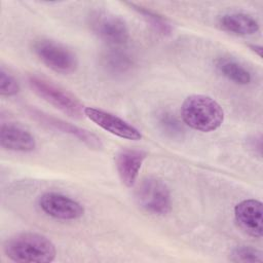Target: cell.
Here are the masks:
<instances>
[{"mask_svg": "<svg viewBox=\"0 0 263 263\" xmlns=\"http://www.w3.org/2000/svg\"><path fill=\"white\" fill-rule=\"evenodd\" d=\"M3 251L8 259L22 263H48L57 256L53 242L36 232H22L9 237Z\"/></svg>", "mask_w": 263, "mask_h": 263, "instance_id": "6da1fadb", "label": "cell"}, {"mask_svg": "<svg viewBox=\"0 0 263 263\" xmlns=\"http://www.w3.org/2000/svg\"><path fill=\"white\" fill-rule=\"evenodd\" d=\"M181 116L185 124L202 133L216 130L224 121L221 105L205 95L188 96L181 106Z\"/></svg>", "mask_w": 263, "mask_h": 263, "instance_id": "7a4b0ae2", "label": "cell"}, {"mask_svg": "<svg viewBox=\"0 0 263 263\" xmlns=\"http://www.w3.org/2000/svg\"><path fill=\"white\" fill-rule=\"evenodd\" d=\"M135 197L138 204L146 212L163 216L172 209V195L167 185L160 179L147 177L136 188Z\"/></svg>", "mask_w": 263, "mask_h": 263, "instance_id": "3957f363", "label": "cell"}, {"mask_svg": "<svg viewBox=\"0 0 263 263\" xmlns=\"http://www.w3.org/2000/svg\"><path fill=\"white\" fill-rule=\"evenodd\" d=\"M31 88L43 100L72 117H80L84 110L82 104L73 95L53 82L37 75L29 76Z\"/></svg>", "mask_w": 263, "mask_h": 263, "instance_id": "277c9868", "label": "cell"}, {"mask_svg": "<svg viewBox=\"0 0 263 263\" xmlns=\"http://www.w3.org/2000/svg\"><path fill=\"white\" fill-rule=\"evenodd\" d=\"M33 51L49 69L61 74H70L77 69L78 61L73 51L50 39H39L33 44Z\"/></svg>", "mask_w": 263, "mask_h": 263, "instance_id": "5b68a950", "label": "cell"}, {"mask_svg": "<svg viewBox=\"0 0 263 263\" xmlns=\"http://www.w3.org/2000/svg\"><path fill=\"white\" fill-rule=\"evenodd\" d=\"M89 27L95 35L113 46L124 44L129 37L126 23L107 11H93L89 15Z\"/></svg>", "mask_w": 263, "mask_h": 263, "instance_id": "8992f818", "label": "cell"}, {"mask_svg": "<svg viewBox=\"0 0 263 263\" xmlns=\"http://www.w3.org/2000/svg\"><path fill=\"white\" fill-rule=\"evenodd\" d=\"M40 210L58 220H77L84 215L83 205L77 200L59 192H45L38 199Z\"/></svg>", "mask_w": 263, "mask_h": 263, "instance_id": "52a82bcc", "label": "cell"}, {"mask_svg": "<svg viewBox=\"0 0 263 263\" xmlns=\"http://www.w3.org/2000/svg\"><path fill=\"white\" fill-rule=\"evenodd\" d=\"M83 114L101 128L116 137L132 141L142 139V134L137 127L110 112L93 107H85Z\"/></svg>", "mask_w": 263, "mask_h": 263, "instance_id": "ba28073f", "label": "cell"}, {"mask_svg": "<svg viewBox=\"0 0 263 263\" xmlns=\"http://www.w3.org/2000/svg\"><path fill=\"white\" fill-rule=\"evenodd\" d=\"M263 205L258 199L250 198L238 202L234 208V218L238 227L255 238L263 234Z\"/></svg>", "mask_w": 263, "mask_h": 263, "instance_id": "9c48e42d", "label": "cell"}, {"mask_svg": "<svg viewBox=\"0 0 263 263\" xmlns=\"http://www.w3.org/2000/svg\"><path fill=\"white\" fill-rule=\"evenodd\" d=\"M147 153L141 149L124 148L115 156V165L120 181L126 187L135 185Z\"/></svg>", "mask_w": 263, "mask_h": 263, "instance_id": "30bf717a", "label": "cell"}, {"mask_svg": "<svg viewBox=\"0 0 263 263\" xmlns=\"http://www.w3.org/2000/svg\"><path fill=\"white\" fill-rule=\"evenodd\" d=\"M1 147L14 152H32L36 148L34 136L15 122H3L0 128Z\"/></svg>", "mask_w": 263, "mask_h": 263, "instance_id": "8fae6325", "label": "cell"}, {"mask_svg": "<svg viewBox=\"0 0 263 263\" xmlns=\"http://www.w3.org/2000/svg\"><path fill=\"white\" fill-rule=\"evenodd\" d=\"M32 113L42 123L47 124L48 126H51L52 128H55L58 130H61L63 133H66V134H69V135L75 137L76 139L83 142L85 145H87L88 147H90L92 149H100L103 146L101 140L96 135L91 134L90 132H88L84 128L78 127L76 125H73V124L66 122L64 120H61L59 118L48 116L42 112L34 111Z\"/></svg>", "mask_w": 263, "mask_h": 263, "instance_id": "7c38bea8", "label": "cell"}, {"mask_svg": "<svg viewBox=\"0 0 263 263\" xmlns=\"http://www.w3.org/2000/svg\"><path fill=\"white\" fill-rule=\"evenodd\" d=\"M101 66L110 75L122 76L129 73L134 66L135 60L130 53L118 47H113L104 51L101 55Z\"/></svg>", "mask_w": 263, "mask_h": 263, "instance_id": "4fadbf2b", "label": "cell"}, {"mask_svg": "<svg viewBox=\"0 0 263 263\" xmlns=\"http://www.w3.org/2000/svg\"><path fill=\"white\" fill-rule=\"evenodd\" d=\"M219 25L225 31L240 36L254 35L260 29L257 20L243 12L225 13L219 17Z\"/></svg>", "mask_w": 263, "mask_h": 263, "instance_id": "5bb4252c", "label": "cell"}, {"mask_svg": "<svg viewBox=\"0 0 263 263\" xmlns=\"http://www.w3.org/2000/svg\"><path fill=\"white\" fill-rule=\"evenodd\" d=\"M217 70L228 80L238 85H247L252 80L250 71L232 58L221 57L215 61Z\"/></svg>", "mask_w": 263, "mask_h": 263, "instance_id": "9a60e30c", "label": "cell"}, {"mask_svg": "<svg viewBox=\"0 0 263 263\" xmlns=\"http://www.w3.org/2000/svg\"><path fill=\"white\" fill-rule=\"evenodd\" d=\"M135 11H137L156 32L161 35H170L172 33V26L168 21L160 15L159 13L150 10L141 5H137L134 3H127Z\"/></svg>", "mask_w": 263, "mask_h": 263, "instance_id": "2e32d148", "label": "cell"}, {"mask_svg": "<svg viewBox=\"0 0 263 263\" xmlns=\"http://www.w3.org/2000/svg\"><path fill=\"white\" fill-rule=\"evenodd\" d=\"M229 259L236 263H253L262 262L263 254L260 250L255 249L251 246H237L232 249Z\"/></svg>", "mask_w": 263, "mask_h": 263, "instance_id": "e0dca14e", "label": "cell"}, {"mask_svg": "<svg viewBox=\"0 0 263 263\" xmlns=\"http://www.w3.org/2000/svg\"><path fill=\"white\" fill-rule=\"evenodd\" d=\"M158 124L160 128L172 137H177L182 134V125L174 114L163 111L158 115Z\"/></svg>", "mask_w": 263, "mask_h": 263, "instance_id": "ac0fdd59", "label": "cell"}, {"mask_svg": "<svg viewBox=\"0 0 263 263\" xmlns=\"http://www.w3.org/2000/svg\"><path fill=\"white\" fill-rule=\"evenodd\" d=\"M20 90L17 80L3 67L0 70V93L3 97H12Z\"/></svg>", "mask_w": 263, "mask_h": 263, "instance_id": "d6986e66", "label": "cell"}, {"mask_svg": "<svg viewBox=\"0 0 263 263\" xmlns=\"http://www.w3.org/2000/svg\"><path fill=\"white\" fill-rule=\"evenodd\" d=\"M250 48L253 50V51H255L259 57H261V51H262V47L260 46V45H254V44H252V45H250Z\"/></svg>", "mask_w": 263, "mask_h": 263, "instance_id": "ffe728a7", "label": "cell"}]
</instances>
